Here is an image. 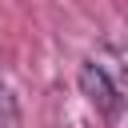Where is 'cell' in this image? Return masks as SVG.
<instances>
[{
  "label": "cell",
  "instance_id": "6da1fadb",
  "mask_svg": "<svg viewBox=\"0 0 128 128\" xmlns=\"http://www.w3.org/2000/svg\"><path fill=\"white\" fill-rule=\"evenodd\" d=\"M76 84H80V96L100 112V116H116L120 112V88L112 84V76H108V68L104 64H96V60H84L80 64V72H76Z\"/></svg>",
  "mask_w": 128,
  "mask_h": 128
},
{
  "label": "cell",
  "instance_id": "7a4b0ae2",
  "mask_svg": "<svg viewBox=\"0 0 128 128\" xmlns=\"http://www.w3.org/2000/svg\"><path fill=\"white\" fill-rule=\"evenodd\" d=\"M0 128H20V100L8 84V76H0Z\"/></svg>",
  "mask_w": 128,
  "mask_h": 128
}]
</instances>
